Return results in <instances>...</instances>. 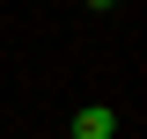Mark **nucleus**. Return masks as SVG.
Returning <instances> with one entry per match:
<instances>
[{
    "mask_svg": "<svg viewBox=\"0 0 147 139\" xmlns=\"http://www.w3.org/2000/svg\"><path fill=\"white\" fill-rule=\"evenodd\" d=\"M88 7H118V0H88Z\"/></svg>",
    "mask_w": 147,
    "mask_h": 139,
    "instance_id": "2",
    "label": "nucleus"
},
{
    "mask_svg": "<svg viewBox=\"0 0 147 139\" xmlns=\"http://www.w3.org/2000/svg\"><path fill=\"white\" fill-rule=\"evenodd\" d=\"M110 132H118V110L110 103H88L81 117H74V139H110Z\"/></svg>",
    "mask_w": 147,
    "mask_h": 139,
    "instance_id": "1",
    "label": "nucleus"
}]
</instances>
